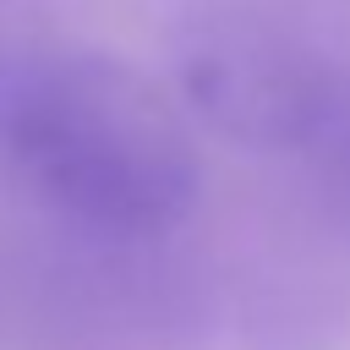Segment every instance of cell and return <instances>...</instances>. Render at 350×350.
Instances as JSON below:
<instances>
[{"mask_svg": "<svg viewBox=\"0 0 350 350\" xmlns=\"http://www.w3.org/2000/svg\"><path fill=\"white\" fill-rule=\"evenodd\" d=\"M5 142L22 175L104 235L175 230L202 186L175 98L131 60L71 49L16 77Z\"/></svg>", "mask_w": 350, "mask_h": 350, "instance_id": "cell-1", "label": "cell"}, {"mask_svg": "<svg viewBox=\"0 0 350 350\" xmlns=\"http://www.w3.org/2000/svg\"><path fill=\"white\" fill-rule=\"evenodd\" d=\"M175 77L191 109L246 148H301L334 98L323 60L262 11H197L175 33Z\"/></svg>", "mask_w": 350, "mask_h": 350, "instance_id": "cell-2", "label": "cell"}]
</instances>
